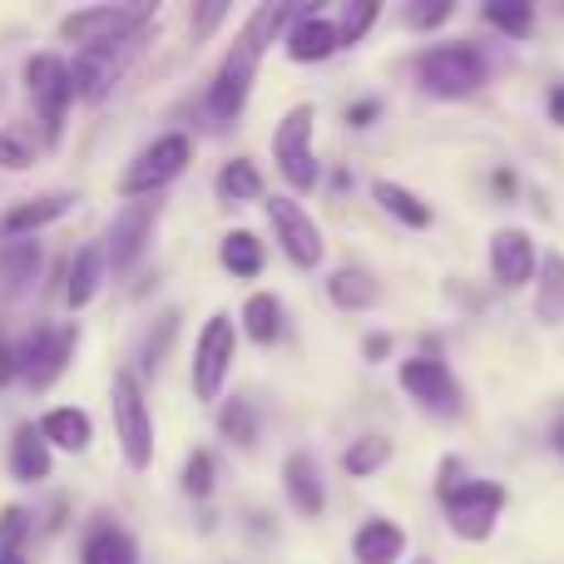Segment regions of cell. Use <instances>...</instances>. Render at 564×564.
Returning a JSON list of instances; mask_svg holds the SVG:
<instances>
[{
	"instance_id": "cell-37",
	"label": "cell",
	"mask_w": 564,
	"mask_h": 564,
	"mask_svg": "<svg viewBox=\"0 0 564 564\" xmlns=\"http://www.w3.org/2000/svg\"><path fill=\"white\" fill-rule=\"evenodd\" d=\"M456 15V0H431V6H406V25L411 30H436Z\"/></svg>"
},
{
	"instance_id": "cell-35",
	"label": "cell",
	"mask_w": 564,
	"mask_h": 564,
	"mask_svg": "<svg viewBox=\"0 0 564 564\" xmlns=\"http://www.w3.org/2000/svg\"><path fill=\"white\" fill-rule=\"evenodd\" d=\"M214 480H218V466H214V456L208 451H194V456L184 460V496H194V500H208L214 496Z\"/></svg>"
},
{
	"instance_id": "cell-8",
	"label": "cell",
	"mask_w": 564,
	"mask_h": 564,
	"mask_svg": "<svg viewBox=\"0 0 564 564\" xmlns=\"http://www.w3.org/2000/svg\"><path fill=\"white\" fill-rule=\"evenodd\" d=\"M20 79H25V95L35 99L40 119H45V134L59 139L65 129V109L75 105V85H69V59H59L55 50H35L20 65Z\"/></svg>"
},
{
	"instance_id": "cell-17",
	"label": "cell",
	"mask_w": 564,
	"mask_h": 564,
	"mask_svg": "<svg viewBox=\"0 0 564 564\" xmlns=\"http://www.w3.org/2000/svg\"><path fill=\"white\" fill-rule=\"evenodd\" d=\"M282 490H288L292 510L307 520L322 516V506H327V486H322V470L317 460L307 456V451H292L288 460H282Z\"/></svg>"
},
{
	"instance_id": "cell-5",
	"label": "cell",
	"mask_w": 564,
	"mask_h": 564,
	"mask_svg": "<svg viewBox=\"0 0 564 564\" xmlns=\"http://www.w3.org/2000/svg\"><path fill=\"white\" fill-rule=\"evenodd\" d=\"M441 510H446V530L456 540H470V545H480V540L496 535V520L500 510H506V486L500 480H460V486H451L446 496H441Z\"/></svg>"
},
{
	"instance_id": "cell-21",
	"label": "cell",
	"mask_w": 564,
	"mask_h": 564,
	"mask_svg": "<svg viewBox=\"0 0 564 564\" xmlns=\"http://www.w3.org/2000/svg\"><path fill=\"white\" fill-rule=\"evenodd\" d=\"M351 555H357V564H397L406 555V530H401L397 520L371 516L367 525L357 530V540H351Z\"/></svg>"
},
{
	"instance_id": "cell-38",
	"label": "cell",
	"mask_w": 564,
	"mask_h": 564,
	"mask_svg": "<svg viewBox=\"0 0 564 564\" xmlns=\"http://www.w3.org/2000/svg\"><path fill=\"white\" fill-rule=\"evenodd\" d=\"M30 535V516L20 506H6L0 510V555H6V550H20V540Z\"/></svg>"
},
{
	"instance_id": "cell-4",
	"label": "cell",
	"mask_w": 564,
	"mask_h": 564,
	"mask_svg": "<svg viewBox=\"0 0 564 564\" xmlns=\"http://www.w3.org/2000/svg\"><path fill=\"white\" fill-rule=\"evenodd\" d=\"M188 164H194V139L188 134H159L154 144H144L134 159L124 164V174H119V194L124 198H159L174 178L188 174Z\"/></svg>"
},
{
	"instance_id": "cell-6",
	"label": "cell",
	"mask_w": 564,
	"mask_h": 564,
	"mask_svg": "<svg viewBox=\"0 0 564 564\" xmlns=\"http://www.w3.org/2000/svg\"><path fill=\"white\" fill-rule=\"evenodd\" d=\"M234 357H238V322L228 312H214V317L198 327V341H194V367H188V381H194V397L204 406H214L224 397V381L234 371Z\"/></svg>"
},
{
	"instance_id": "cell-30",
	"label": "cell",
	"mask_w": 564,
	"mask_h": 564,
	"mask_svg": "<svg viewBox=\"0 0 564 564\" xmlns=\"http://www.w3.org/2000/svg\"><path fill=\"white\" fill-rule=\"evenodd\" d=\"M327 297L347 312H361L381 297V288H377V278L361 273V268H337V273L327 278Z\"/></svg>"
},
{
	"instance_id": "cell-29",
	"label": "cell",
	"mask_w": 564,
	"mask_h": 564,
	"mask_svg": "<svg viewBox=\"0 0 564 564\" xmlns=\"http://www.w3.org/2000/svg\"><path fill=\"white\" fill-rule=\"evenodd\" d=\"M218 198L224 204H258L263 198V174H258L253 159H228L218 169Z\"/></svg>"
},
{
	"instance_id": "cell-28",
	"label": "cell",
	"mask_w": 564,
	"mask_h": 564,
	"mask_svg": "<svg viewBox=\"0 0 564 564\" xmlns=\"http://www.w3.org/2000/svg\"><path fill=\"white\" fill-rule=\"evenodd\" d=\"M243 337L258 341V347H273L282 337V302L273 292H253V297L243 302Z\"/></svg>"
},
{
	"instance_id": "cell-46",
	"label": "cell",
	"mask_w": 564,
	"mask_h": 564,
	"mask_svg": "<svg viewBox=\"0 0 564 564\" xmlns=\"http://www.w3.org/2000/svg\"><path fill=\"white\" fill-rule=\"evenodd\" d=\"M416 564H431V560H416Z\"/></svg>"
},
{
	"instance_id": "cell-22",
	"label": "cell",
	"mask_w": 564,
	"mask_h": 564,
	"mask_svg": "<svg viewBox=\"0 0 564 564\" xmlns=\"http://www.w3.org/2000/svg\"><path fill=\"white\" fill-rule=\"evenodd\" d=\"M371 198H377V208L381 214H391L397 218L401 228H431L436 224V214H431V204L421 194H411L406 184H391V178H377V184H371Z\"/></svg>"
},
{
	"instance_id": "cell-39",
	"label": "cell",
	"mask_w": 564,
	"mask_h": 564,
	"mask_svg": "<svg viewBox=\"0 0 564 564\" xmlns=\"http://www.w3.org/2000/svg\"><path fill=\"white\" fill-rule=\"evenodd\" d=\"M15 377H20V351H15V341L0 337V387H10Z\"/></svg>"
},
{
	"instance_id": "cell-41",
	"label": "cell",
	"mask_w": 564,
	"mask_h": 564,
	"mask_svg": "<svg viewBox=\"0 0 564 564\" xmlns=\"http://www.w3.org/2000/svg\"><path fill=\"white\" fill-rule=\"evenodd\" d=\"M224 15H228V6H224V0H218V6H198V10H194V30H198V35H204V30H214Z\"/></svg>"
},
{
	"instance_id": "cell-9",
	"label": "cell",
	"mask_w": 564,
	"mask_h": 564,
	"mask_svg": "<svg viewBox=\"0 0 564 564\" xmlns=\"http://www.w3.org/2000/svg\"><path fill=\"white\" fill-rule=\"evenodd\" d=\"M263 204H268V224H273L278 248L288 253V263L302 268V273L322 268V258H327V238H322V228L312 224L307 208H302L292 194H273V198H263Z\"/></svg>"
},
{
	"instance_id": "cell-3",
	"label": "cell",
	"mask_w": 564,
	"mask_h": 564,
	"mask_svg": "<svg viewBox=\"0 0 564 564\" xmlns=\"http://www.w3.org/2000/svg\"><path fill=\"white\" fill-rule=\"evenodd\" d=\"M490 59L476 45H431L416 55V85L436 99H470L476 89H486Z\"/></svg>"
},
{
	"instance_id": "cell-25",
	"label": "cell",
	"mask_w": 564,
	"mask_h": 564,
	"mask_svg": "<svg viewBox=\"0 0 564 564\" xmlns=\"http://www.w3.org/2000/svg\"><path fill=\"white\" fill-rule=\"evenodd\" d=\"M391 456H397L391 436H381V431H367V436H357L347 451H341V470H347L351 480H367V476H381V470L391 466Z\"/></svg>"
},
{
	"instance_id": "cell-34",
	"label": "cell",
	"mask_w": 564,
	"mask_h": 564,
	"mask_svg": "<svg viewBox=\"0 0 564 564\" xmlns=\"http://www.w3.org/2000/svg\"><path fill=\"white\" fill-rule=\"evenodd\" d=\"M480 20L496 30H506L510 40L530 35V25H535V10L530 6H500V0H490V6H480Z\"/></svg>"
},
{
	"instance_id": "cell-32",
	"label": "cell",
	"mask_w": 564,
	"mask_h": 564,
	"mask_svg": "<svg viewBox=\"0 0 564 564\" xmlns=\"http://www.w3.org/2000/svg\"><path fill=\"white\" fill-rule=\"evenodd\" d=\"M218 431H224L234 446H253L258 441V416H253V401L243 397H228L224 411H218Z\"/></svg>"
},
{
	"instance_id": "cell-12",
	"label": "cell",
	"mask_w": 564,
	"mask_h": 564,
	"mask_svg": "<svg viewBox=\"0 0 564 564\" xmlns=\"http://www.w3.org/2000/svg\"><path fill=\"white\" fill-rule=\"evenodd\" d=\"M139 20H144V10H134V6H79L69 15H59V40L75 50H109Z\"/></svg>"
},
{
	"instance_id": "cell-16",
	"label": "cell",
	"mask_w": 564,
	"mask_h": 564,
	"mask_svg": "<svg viewBox=\"0 0 564 564\" xmlns=\"http://www.w3.org/2000/svg\"><path fill=\"white\" fill-rule=\"evenodd\" d=\"M35 431L45 436L50 451H65V456H85L89 441H95V421H89L85 406H50L35 421Z\"/></svg>"
},
{
	"instance_id": "cell-43",
	"label": "cell",
	"mask_w": 564,
	"mask_h": 564,
	"mask_svg": "<svg viewBox=\"0 0 564 564\" xmlns=\"http://www.w3.org/2000/svg\"><path fill=\"white\" fill-rule=\"evenodd\" d=\"M550 119H555V124L564 129V85L550 89Z\"/></svg>"
},
{
	"instance_id": "cell-18",
	"label": "cell",
	"mask_w": 564,
	"mask_h": 564,
	"mask_svg": "<svg viewBox=\"0 0 564 564\" xmlns=\"http://www.w3.org/2000/svg\"><path fill=\"white\" fill-rule=\"evenodd\" d=\"M10 476L20 486H45L55 476V451L45 446L35 426H15V436H10Z\"/></svg>"
},
{
	"instance_id": "cell-26",
	"label": "cell",
	"mask_w": 564,
	"mask_h": 564,
	"mask_svg": "<svg viewBox=\"0 0 564 564\" xmlns=\"http://www.w3.org/2000/svg\"><path fill=\"white\" fill-rule=\"evenodd\" d=\"M69 85H75V99H105L109 85H115L109 50H79L75 65H69Z\"/></svg>"
},
{
	"instance_id": "cell-36",
	"label": "cell",
	"mask_w": 564,
	"mask_h": 564,
	"mask_svg": "<svg viewBox=\"0 0 564 564\" xmlns=\"http://www.w3.org/2000/svg\"><path fill=\"white\" fill-rule=\"evenodd\" d=\"M30 164H35V149H30L20 134L0 129V169H6V174H25Z\"/></svg>"
},
{
	"instance_id": "cell-44",
	"label": "cell",
	"mask_w": 564,
	"mask_h": 564,
	"mask_svg": "<svg viewBox=\"0 0 564 564\" xmlns=\"http://www.w3.org/2000/svg\"><path fill=\"white\" fill-rule=\"evenodd\" d=\"M0 564H30V560L20 555V550H6V555H0Z\"/></svg>"
},
{
	"instance_id": "cell-45",
	"label": "cell",
	"mask_w": 564,
	"mask_h": 564,
	"mask_svg": "<svg viewBox=\"0 0 564 564\" xmlns=\"http://www.w3.org/2000/svg\"><path fill=\"white\" fill-rule=\"evenodd\" d=\"M555 451H564V421L555 426Z\"/></svg>"
},
{
	"instance_id": "cell-19",
	"label": "cell",
	"mask_w": 564,
	"mask_h": 564,
	"mask_svg": "<svg viewBox=\"0 0 564 564\" xmlns=\"http://www.w3.org/2000/svg\"><path fill=\"white\" fill-rule=\"evenodd\" d=\"M75 208V194H40V198H25V204H15L6 218H0V234H10L20 243V238L40 234V228L59 224V218Z\"/></svg>"
},
{
	"instance_id": "cell-27",
	"label": "cell",
	"mask_w": 564,
	"mask_h": 564,
	"mask_svg": "<svg viewBox=\"0 0 564 564\" xmlns=\"http://www.w3.org/2000/svg\"><path fill=\"white\" fill-rule=\"evenodd\" d=\"M218 263H224L234 278H258L263 273V238L248 234V228L224 234V243H218Z\"/></svg>"
},
{
	"instance_id": "cell-40",
	"label": "cell",
	"mask_w": 564,
	"mask_h": 564,
	"mask_svg": "<svg viewBox=\"0 0 564 564\" xmlns=\"http://www.w3.org/2000/svg\"><path fill=\"white\" fill-rule=\"evenodd\" d=\"M377 115H381V99H361V105L347 109V124L351 129H367V124H377Z\"/></svg>"
},
{
	"instance_id": "cell-2",
	"label": "cell",
	"mask_w": 564,
	"mask_h": 564,
	"mask_svg": "<svg viewBox=\"0 0 564 564\" xmlns=\"http://www.w3.org/2000/svg\"><path fill=\"white\" fill-rule=\"evenodd\" d=\"M109 416H115V441L124 466L129 470L154 466V411H149L134 371H115V381H109Z\"/></svg>"
},
{
	"instance_id": "cell-24",
	"label": "cell",
	"mask_w": 564,
	"mask_h": 564,
	"mask_svg": "<svg viewBox=\"0 0 564 564\" xmlns=\"http://www.w3.org/2000/svg\"><path fill=\"white\" fill-rule=\"evenodd\" d=\"M535 317L545 322V327H560V322H564V253H540Z\"/></svg>"
},
{
	"instance_id": "cell-20",
	"label": "cell",
	"mask_w": 564,
	"mask_h": 564,
	"mask_svg": "<svg viewBox=\"0 0 564 564\" xmlns=\"http://www.w3.org/2000/svg\"><path fill=\"white\" fill-rule=\"evenodd\" d=\"M105 278H109L105 248H99V243H85L75 258H69V273H65V302H69V312H85L89 302L99 297Z\"/></svg>"
},
{
	"instance_id": "cell-33",
	"label": "cell",
	"mask_w": 564,
	"mask_h": 564,
	"mask_svg": "<svg viewBox=\"0 0 564 564\" xmlns=\"http://www.w3.org/2000/svg\"><path fill=\"white\" fill-rule=\"evenodd\" d=\"M377 20H381V0H351V6H341V15H337L341 45H357V40L367 35Z\"/></svg>"
},
{
	"instance_id": "cell-23",
	"label": "cell",
	"mask_w": 564,
	"mask_h": 564,
	"mask_svg": "<svg viewBox=\"0 0 564 564\" xmlns=\"http://www.w3.org/2000/svg\"><path fill=\"white\" fill-rule=\"evenodd\" d=\"M79 564H139V540L119 525H95L79 545Z\"/></svg>"
},
{
	"instance_id": "cell-14",
	"label": "cell",
	"mask_w": 564,
	"mask_h": 564,
	"mask_svg": "<svg viewBox=\"0 0 564 564\" xmlns=\"http://www.w3.org/2000/svg\"><path fill=\"white\" fill-rule=\"evenodd\" d=\"M490 273L500 288H525L540 273V243L530 238V228H496L490 234Z\"/></svg>"
},
{
	"instance_id": "cell-15",
	"label": "cell",
	"mask_w": 564,
	"mask_h": 564,
	"mask_svg": "<svg viewBox=\"0 0 564 564\" xmlns=\"http://www.w3.org/2000/svg\"><path fill=\"white\" fill-rule=\"evenodd\" d=\"M282 50H288V59H297V65H322V59H332L341 50L337 20L317 15V10H302V15H292V25L282 30Z\"/></svg>"
},
{
	"instance_id": "cell-7",
	"label": "cell",
	"mask_w": 564,
	"mask_h": 564,
	"mask_svg": "<svg viewBox=\"0 0 564 564\" xmlns=\"http://www.w3.org/2000/svg\"><path fill=\"white\" fill-rule=\"evenodd\" d=\"M312 129H317V109L292 105L273 129V159L278 174L288 178L292 194H312L317 188V154H312Z\"/></svg>"
},
{
	"instance_id": "cell-13",
	"label": "cell",
	"mask_w": 564,
	"mask_h": 564,
	"mask_svg": "<svg viewBox=\"0 0 564 564\" xmlns=\"http://www.w3.org/2000/svg\"><path fill=\"white\" fill-rule=\"evenodd\" d=\"M15 351H20V377H25L35 391H45V387H55V381L69 371V361H75L79 327L75 322H65V327L35 332V337H30L25 347H15Z\"/></svg>"
},
{
	"instance_id": "cell-42",
	"label": "cell",
	"mask_w": 564,
	"mask_h": 564,
	"mask_svg": "<svg viewBox=\"0 0 564 564\" xmlns=\"http://www.w3.org/2000/svg\"><path fill=\"white\" fill-rule=\"evenodd\" d=\"M361 351H367L371 361H381V357H387V351H391V337H387V332H377V337H367V341H361Z\"/></svg>"
},
{
	"instance_id": "cell-31",
	"label": "cell",
	"mask_w": 564,
	"mask_h": 564,
	"mask_svg": "<svg viewBox=\"0 0 564 564\" xmlns=\"http://www.w3.org/2000/svg\"><path fill=\"white\" fill-rule=\"evenodd\" d=\"M40 268V248L35 243H10L6 253H0V297H15L20 288H30V278H35Z\"/></svg>"
},
{
	"instance_id": "cell-10",
	"label": "cell",
	"mask_w": 564,
	"mask_h": 564,
	"mask_svg": "<svg viewBox=\"0 0 564 564\" xmlns=\"http://www.w3.org/2000/svg\"><path fill=\"white\" fill-rule=\"evenodd\" d=\"M159 214H164V198H129L115 214L105 243H99L105 248V263L115 268V273H129V268L144 258L149 238H154V228H159Z\"/></svg>"
},
{
	"instance_id": "cell-11",
	"label": "cell",
	"mask_w": 564,
	"mask_h": 564,
	"mask_svg": "<svg viewBox=\"0 0 564 564\" xmlns=\"http://www.w3.org/2000/svg\"><path fill=\"white\" fill-rule=\"evenodd\" d=\"M397 381L421 411H431V416H456V411L466 406L456 371H451L446 361H436V357H406L397 367Z\"/></svg>"
},
{
	"instance_id": "cell-1",
	"label": "cell",
	"mask_w": 564,
	"mask_h": 564,
	"mask_svg": "<svg viewBox=\"0 0 564 564\" xmlns=\"http://www.w3.org/2000/svg\"><path fill=\"white\" fill-rule=\"evenodd\" d=\"M292 25V6H258L253 15L243 20L238 40L228 45V55L218 59L214 69V85H208V115L218 124H234L243 115L248 95L258 85V69H263V55L273 40H282V30Z\"/></svg>"
}]
</instances>
